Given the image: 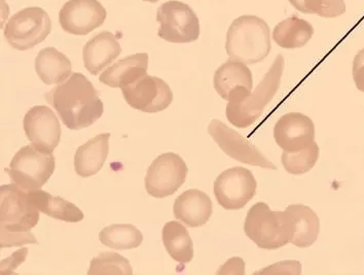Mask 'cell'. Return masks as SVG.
Listing matches in <instances>:
<instances>
[{"label": "cell", "mask_w": 364, "mask_h": 275, "mask_svg": "<svg viewBox=\"0 0 364 275\" xmlns=\"http://www.w3.org/2000/svg\"><path fill=\"white\" fill-rule=\"evenodd\" d=\"M188 168L175 152H166L154 159L145 177V190L154 198L171 196L186 182Z\"/></svg>", "instance_id": "cell-9"}, {"label": "cell", "mask_w": 364, "mask_h": 275, "mask_svg": "<svg viewBox=\"0 0 364 275\" xmlns=\"http://www.w3.org/2000/svg\"><path fill=\"white\" fill-rule=\"evenodd\" d=\"M313 34L314 28L308 21L292 16L276 25L273 39L279 47L294 50L305 47L312 38Z\"/></svg>", "instance_id": "cell-23"}, {"label": "cell", "mask_w": 364, "mask_h": 275, "mask_svg": "<svg viewBox=\"0 0 364 275\" xmlns=\"http://www.w3.org/2000/svg\"><path fill=\"white\" fill-rule=\"evenodd\" d=\"M122 92L131 108L149 114L163 112L173 101L169 85L162 78L147 73L122 88Z\"/></svg>", "instance_id": "cell-11"}, {"label": "cell", "mask_w": 364, "mask_h": 275, "mask_svg": "<svg viewBox=\"0 0 364 275\" xmlns=\"http://www.w3.org/2000/svg\"><path fill=\"white\" fill-rule=\"evenodd\" d=\"M36 207L41 212L47 214L50 218L68 223H77L84 219L82 210L77 205L61 197H55L48 192L43 190H31Z\"/></svg>", "instance_id": "cell-25"}, {"label": "cell", "mask_w": 364, "mask_h": 275, "mask_svg": "<svg viewBox=\"0 0 364 275\" xmlns=\"http://www.w3.org/2000/svg\"><path fill=\"white\" fill-rule=\"evenodd\" d=\"M71 61L56 48L39 51L36 59V71L46 85L61 84L71 76Z\"/></svg>", "instance_id": "cell-22"}, {"label": "cell", "mask_w": 364, "mask_h": 275, "mask_svg": "<svg viewBox=\"0 0 364 275\" xmlns=\"http://www.w3.org/2000/svg\"><path fill=\"white\" fill-rule=\"evenodd\" d=\"M284 71V58L278 55L268 73L247 98L239 103H228L225 115L237 128H247L255 124L277 93Z\"/></svg>", "instance_id": "cell-5"}, {"label": "cell", "mask_w": 364, "mask_h": 275, "mask_svg": "<svg viewBox=\"0 0 364 275\" xmlns=\"http://www.w3.org/2000/svg\"><path fill=\"white\" fill-rule=\"evenodd\" d=\"M45 97L70 130L91 126L105 112L95 87L80 73H71L65 82L53 88Z\"/></svg>", "instance_id": "cell-1"}, {"label": "cell", "mask_w": 364, "mask_h": 275, "mask_svg": "<svg viewBox=\"0 0 364 275\" xmlns=\"http://www.w3.org/2000/svg\"><path fill=\"white\" fill-rule=\"evenodd\" d=\"M257 182L247 168L237 166L225 170L214 182V195L221 207L243 209L257 194Z\"/></svg>", "instance_id": "cell-10"}, {"label": "cell", "mask_w": 364, "mask_h": 275, "mask_svg": "<svg viewBox=\"0 0 364 275\" xmlns=\"http://www.w3.org/2000/svg\"><path fill=\"white\" fill-rule=\"evenodd\" d=\"M162 239L166 251L173 260L188 264L193 258V244L188 229L178 222H168L164 226Z\"/></svg>", "instance_id": "cell-24"}, {"label": "cell", "mask_w": 364, "mask_h": 275, "mask_svg": "<svg viewBox=\"0 0 364 275\" xmlns=\"http://www.w3.org/2000/svg\"><path fill=\"white\" fill-rule=\"evenodd\" d=\"M353 78L357 89L364 93V48L359 51L354 58Z\"/></svg>", "instance_id": "cell-31"}, {"label": "cell", "mask_w": 364, "mask_h": 275, "mask_svg": "<svg viewBox=\"0 0 364 275\" xmlns=\"http://www.w3.org/2000/svg\"><path fill=\"white\" fill-rule=\"evenodd\" d=\"M274 138L284 151H299L314 143L315 126L312 120L299 113L282 115L274 127Z\"/></svg>", "instance_id": "cell-16"}, {"label": "cell", "mask_w": 364, "mask_h": 275, "mask_svg": "<svg viewBox=\"0 0 364 275\" xmlns=\"http://www.w3.org/2000/svg\"><path fill=\"white\" fill-rule=\"evenodd\" d=\"M213 84L221 98L239 103L252 93V73L247 64L229 60L214 73Z\"/></svg>", "instance_id": "cell-15"}, {"label": "cell", "mask_w": 364, "mask_h": 275, "mask_svg": "<svg viewBox=\"0 0 364 275\" xmlns=\"http://www.w3.org/2000/svg\"><path fill=\"white\" fill-rule=\"evenodd\" d=\"M208 133L221 151L230 158L267 170H277V166L269 161L255 145L220 120H212L208 126Z\"/></svg>", "instance_id": "cell-12"}, {"label": "cell", "mask_w": 364, "mask_h": 275, "mask_svg": "<svg viewBox=\"0 0 364 275\" xmlns=\"http://www.w3.org/2000/svg\"><path fill=\"white\" fill-rule=\"evenodd\" d=\"M297 11L322 18H336L345 14L344 0H289Z\"/></svg>", "instance_id": "cell-29"}, {"label": "cell", "mask_w": 364, "mask_h": 275, "mask_svg": "<svg viewBox=\"0 0 364 275\" xmlns=\"http://www.w3.org/2000/svg\"><path fill=\"white\" fill-rule=\"evenodd\" d=\"M122 48L115 36L109 31H102L90 39L82 50L85 67L96 76L121 55Z\"/></svg>", "instance_id": "cell-18"}, {"label": "cell", "mask_w": 364, "mask_h": 275, "mask_svg": "<svg viewBox=\"0 0 364 275\" xmlns=\"http://www.w3.org/2000/svg\"><path fill=\"white\" fill-rule=\"evenodd\" d=\"M213 205L210 197L204 192L191 189L183 192L175 200L174 217L191 228L204 226L211 218Z\"/></svg>", "instance_id": "cell-17"}, {"label": "cell", "mask_w": 364, "mask_h": 275, "mask_svg": "<svg viewBox=\"0 0 364 275\" xmlns=\"http://www.w3.org/2000/svg\"><path fill=\"white\" fill-rule=\"evenodd\" d=\"M244 231L250 239L264 249H278L291 242V221L284 212H272L267 203L259 202L248 212Z\"/></svg>", "instance_id": "cell-4"}, {"label": "cell", "mask_w": 364, "mask_h": 275, "mask_svg": "<svg viewBox=\"0 0 364 275\" xmlns=\"http://www.w3.org/2000/svg\"><path fill=\"white\" fill-rule=\"evenodd\" d=\"M106 15L98 0H68L60 10L59 22L68 33L86 36L105 23Z\"/></svg>", "instance_id": "cell-13"}, {"label": "cell", "mask_w": 364, "mask_h": 275, "mask_svg": "<svg viewBox=\"0 0 364 275\" xmlns=\"http://www.w3.org/2000/svg\"><path fill=\"white\" fill-rule=\"evenodd\" d=\"M52 31V21L43 9H23L4 27V38L11 47L27 51L43 43Z\"/></svg>", "instance_id": "cell-7"}, {"label": "cell", "mask_w": 364, "mask_h": 275, "mask_svg": "<svg viewBox=\"0 0 364 275\" xmlns=\"http://www.w3.org/2000/svg\"><path fill=\"white\" fill-rule=\"evenodd\" d=\"M110 133H101L78 147L75 156V170L80 177L97 175L105 165L109 152Z\"/></svg>", "instance_id": "cell-19"}, {"label": "cell", "mask_w": 364, "mask_h": 275, "mask_svg": "<svg viewBox=\"0 0 364 275\" xmlns=\"http://www.w3.org/2000/svg\"><path fill=\"white\" fill-rule=\"evenodd\" d=\"M27 255H28V249L24 247L14 253L10 258L4 259L1 261V274H13L14 270L24 262Z\"/></svg>", "instance_id": "cell-30"}, {"label": "cell", "mask_w": 364, "mask_h": 275, "mask_svg": "<svg viewBox=\"0 0 364 275\" xmlns=\"http://www.w3.org/2000/svg\"><path fill=\"white\" fill-rule=\"evenodd\" d=\"M156 21L160 23L159 36L174 43L198 41L200 21L190 6L178 0H170L159 8Z\"/></svg>", "instance_id": "cell-8"}, {"label": "cell", "mask_w": 364, "mask_h": 275, "mask_svg": "<svg viewBox=\"0 0 364 275\" xmlns=\"http://www.w3.org/2000/svg\"><path fill=\"white\" fill-rule=\"evenodd\" d=\"M287 212L291 221V244L299 247H309L316 242L320 232L319 218L314 210L303 204L289 205Z\"/></svg>", "instance_id": "cell-21"}, {"label": "cell", "mask_w": 364, "mask_h": 275, "mask_svg": "<svg viewBox=\"0 0 364 275\" xmlns=\"http://www.w3.org/2000/svg\"><path fill=\"white\" fill-rule=\"evenodd\" d=\"M89 275H132L133 269L125 256L117 253H102L92 259Z\"/></svg>", "instance_id": "cell-28"}, {"label": "cell", "mask_w": 364, "mask_h": 275, "mask_svg": "<svg viewBox=\"0 0 364 275\" xmlns=\"http://www.w3.org/2000/svg\"><path fill=\"white\" fill-rule=\"evenodd\" d=\"M319 159V147L316 142L299 151L283 152L281 161L290 175H301L314 167Z\"/></svg>", "instance_id": "cell-27"}, {"label": "cell", "mask_w": 364, "mask_h": 275, "mask_svg": "<svg viewBox=\"0 0 364 275\" xmlns=\"http://www.w3.org/2000/svg\"><path fill=\"white\" fill-rule=\"evenodd\" d=\"M41 210L36 207L31 190L13 184L0 188V247L38 244L31 229L38 225Z\"/></svg>", "instance_id": "cell-2"}, {"label": "cell", "mask_w": 364, "mask_h": 275, "mask_svg": "<svg viewBox=\"0 0 364 275\" xmlns=\"http://www.w3.org/2000/svg\"><path fill=\"white\" fill-rule=\"evenodd\" d=\"M149 68V55L138 53L119 60L114 66L108 67L99 81L112 88H123L146 75Z\"/></svg>", "instance_id": "cell-20"}, {"label": "cell", "mask_w": 364, "mask_h": 275, "mask_svg": "<svg viewBox=\"0 0 364 275\" xmlns=\"http://www.w3.org/2000/svg\"><path fill=\"white\" fill-rule=\"evenodd\" d=\"M56 167L52 152L39 150L34 145H25L16 152L6 172L15 184L28 190L43 188Z\"/></svg>", "instance_id": "cell-6"}, {"label": "cell", "mask_w": 364, "mask_h": 275, "mask_svg": "<svg viewBox=\"0 0 364 275\" xmlns=\"http://www.w3.org/2000/svg\"><path fill=\"white\" fill-rule=\"evenodd\" d=\"M144 1L151 2V4H156L159 0H144Z\"/></svg>", "instance_id": "cell-32"}, {"label": "cell", "mask_w": 364, "mask_h": 275, "mask_svg": "<svg viewBox=\"0 0 364 275\" xmlns=\"http://www.w3.org/2000/svg\"><path fill=\"white\" fill-rule=\"evenodd\" d=\"M268 23L257 16L245 15L232 21L227 33L225 50L230 60L255 64L266 59L271 51Z\"/></svg>", "instance_id": "cell-3"}, {"label": "cell", "mask_w": 364, "mask_h": 275, "mask_svg": "<svg viewBox=\"0 0 364 275\" xmlns=\"http://www.w3.org/2000/svg\"><path fill=\"white\" fill-rule=\"evenodd\" d=\"M23 127L32 145L43 151L53 154L61 140V125L48 106L30 108L23 120Z\"/></svg>", "instance_id": "cell-14"}, {"label": "cell", "mask_w": 364, "mask_h": 275, "mask_svg": "<svg viewBox=\"0 0 364 275\" xmlns=\"http://www.w3.org/2000/svg\"><path fill=\"white\" fill-rule=\"evenodd\" d=\"M101 244L110 249L127 251L137 249L144 242L141 231L131 224H114L99 233Z\"/></svg>", "instance_id": "cell-26"}]
</instances>
